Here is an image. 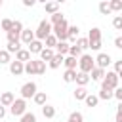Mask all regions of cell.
<instances>
[{"label":"cell","mask_w":122,"mask_h":122,"mask_svg":"<svg viewBox=\"0 0 122 122\" xmlns=\"http://www.w3.org/2000/svg\"><path fill=\"white\" fill-rule=\"evenodd\" d=\"M69 120H71V122H84V116H82V112L74 111V112L69 114Z\"/></svg>","instance_id":"cell-33"},{"label":"cell","mask_w":122,"mask_h":122,"mask_svg":"<svg viewBox=\"0 0 122 122\" xmlns=\"http://www.w3.org/2000/svg\"><path fill=\"white\" fill-rule=\"evenodd\" d=\"M42 114H44V118H53L55 116V107H51V105H44L42 107Z\"/></svg>","instance_id":"cell-25"},{"label":"cell","mask_w":122,"mask_h":122,"mask_svg":"<svg viewBox=\"0 0 122 122\" xmlns=\"http://www.w3.org/2000/svg\"><path fill=\"white\" fill-rule=\"evenodd\" d=\"M61 65H63V55H57V53L48 61V67H50V69H59Z\"/></svg>","instance_id":"cell-17"},{"label":"cell","mask_w":122,"mask_h":122,"mask_svg":"<svg viewBox=\"0 0 122 122\" xmlns=\"http://www.w3.org/2000/svg\"><path fill=\"white\" fill-rule=\"evenodd\" d=\"M15 61H19V63H23V65H25L27 61H30V53H29L27 50H23V48H21V50L15 53Z\"/></svg>","instance_id":"cell-16"},{"label":"cell","mask_w":122,"mask_h":122,"mask_svg":"<svg viewBox=\"0 0 122 122\" xmlns=\"http://www.w3.org/2000/svg\"><path fill=\"white\" fill-rule=\"evenodd\" d=\"M84 101H86V105H88V107H97V103H99L97 95H93V93H88Z\"/></svg>","instance_id":"cell-28"},{"label":"cell","mask_w":122,"mask_h":122,"mask_svg":"<svg viewBox=\"0 0 122 122\" xmlns=\"http://www.w3.org/2000/svg\"><path fill=\"white\" fill-rule=\"evenodd\" d=\"M44 10H46L50 15H53V13L59 11V2H44Z\"/></svg>","instance_id":"cell-20"},{"label":"cell","mask_w":122,"mask_h":122,"mask_svg":"<svg viewBox=\"0 0 122 122\" xmlns=\"http://www.w3.org/2000/svg\"><path fill=\"white\" fill-rule=\"evenodd\" d=\"M44 72H46V63L36 59V74H44Z\"/></svg>","instance_id":"cell-40"},{"label":"cell","mask_w":122,"mask_h":122,"mask_svg":"<svg viewBox=\"0 0 122 122\" xmlns=\"http://www.w3.org/2000/svg\"><path fill=\"white\" fill-rule=\"evenodd\" d=\"M74 82H76L80 88H86L88 82H90V74H84V72H78V71H76V78H74Z\"/></svg>","instance_id":"cell-14"},{"label":"cell","mask_w":122,"mask_h":122,"mask_svg":"<svg viewBox=\"0 0 122 122\" xmlns=\"http://www.w3.org/2000/svg\"><path fill=\"white\" fill-rule=\"evenodd\" d=\"M116 76H120L122 74V61H114V71H112Z\"/></svg>","instance_id":"cell-43"},{"label":"cell","mask_w":122,"mask_h":122,"mask_svg":"<svg viewBox=\"0 0 122 122\" xmlns=\"http://www.w3.org/2000/svg\"><path fill=\"white\" fill-rule=\"evenodd\" d=\"M11 30H13V32H17V34H21V30H23V23H21V21H13Z\"/></svg>","instance_id":"cell-41"},{"label":"cell","mask_w":122,"mask_h":122,"mask_svg":"<svg viewBox=\"0 0 122 122\" xmlns=\"http://www.w3.org/2000/svg\"><path fill=\"white\" fill-rule=\"evenodd\" d=\"M19 92H21V99H25V101H27V99H32V97H34V93L38 92V88H36V84H34V82H25V84L21 86V90H19Z\"/></svg>","instance_id":"cell-5"},{"label":"cell","mask_w":122,"mask_h":122,"mask_svg":"<svg viewBox=\"0 0 122 122\" xmlns=\"http://www.w3.org/2000/svg\"><path fill=\"white\" fill-rule=\"evenodd\" d=\"M19 40H21L25 46H29V44L34 40V30H30V29H23L21 34H19Z\"/></svg>","instance_id":"cell-7"},{"label":"cell","mask_w":122,"mask_h":122,"mask_svg":"<svg viewBox=\"0 0 122 122\" xmlns=\"http://www.w3.org/2000/svg\"><path fill=\"white\" fill-rule=\"evenodd\" d=\"M23 72L25 74H36V59H30V61H27L25 65H23Z\"/></svg>","instance_id":"cell-13"},{"label":"cell","mask_w":122,"mask_h":122,"mask_svg":"<svg viewBox=\"0 0 122 122\" xmlns=\"http://www.w3.org/2000/svg\"><path fill=\"white\" fill-rule=\"evenodd\" d=\"M93 63H95V67H97V69H103V71H105V69L112 63V57H111L109 53H99V55L93 59Z\"/></svg>","instance_id":"cell-6"},{"label":"cell","mask_w":122,"mask_h":122,"mask_svg":"<svg viewBox=\"0 0 122 122\" xmlns=\"http://www.w3.org/2000/svg\"><path fill=\"white\" fill-rule=\"evenodd\" d=\"M11 25H13L11 19H0V27H2V30L10 32V30H11Z\"/></svg>","instance_id":"cell-30"},{"label":"cell","mask_w":122,"mask_h":122,"mask_svg":"<svg viewBox=\"0 0 122 122\" xmlns=\"http://www.w3.org/2000/svg\"><path fill=\"white\" fill-rule=\"evenodd\" d=\"M53 55H55V51H53V50L42 48V51H40V61H44V63H46V61H50V59H51Z\"/></svg>","instance_id":"cell-24"},{"label":"cell","mask_w":122,"mask_h":122,"mask_svg":"<svg viewBox=\"0 0 122 122\" xmlns=\"http://www.w3.org/2000/svg\"><path fill=\"white\" fill-rule=\"evenodd\" d=\"M90 74H92V76H90V80H95V82H101V80H103V76H105V71H103V69H97V67H93Z\"/></svg>","instance_id":"cell-18"},{"label":"cell","mask_w":122,"mask_h":122,"mask_svg":"<svg viewBox=\"0 0 122 122\" xmlns=\"http://www.w3.org/2000/svg\"><path fill=\"white\" fill-rule=\"evenodd\" d=\"M6 34H8V42H11V44H17V42H19V34H17V32L10 30V32H6Z\"/></svg>","instance_id":"cell-39"},{"label":"cell","mask_w":122,"mask_h":122,"mask_svg":"<svg viewBox=\"0 0 122 122\" xmlns=\"http://www.w3.org/2000/svg\"><path fill=\"white\" fill-rule=\"evenodd\" d=\"M19 50H21V46H19V42H17V44H11V42H8V46H6V51H8L10 55H11V53H17Z\"/></svg>","instance_id":"cell-32"},{"label":"cell","mask_w":122,"mask_h":122,"mask_svg":"<svg viewBox=\"0 0 122 122\" xmlns=\"http://www.w3.org/2000/svg\"><path fill=\"white\" fill-rule=\"evenodd\" d=\"M51 34V25H50V21H46V19H42L40 23H38V29L34 30V38L36 40H44L46 36H50Z\"/></svg>","instance_id":"cell-2"},{"label":"cell","mask_w":122,"mask_h":122,"mask_svg":"<svg viewBox=\"0 0 122 122\" xmlns=\"http://www.w3.org/2000/svg\"><path fill=\"white\" fill-rule=\"evenodd\" d=\"M90 48H92L93 51H99V50H101V40H95V42H90Z\"/></svg>","instance_id":"cell-44"},{"label":"cell","mask_w":122,"mask_h":122,"mask_svg":"<svg viewBox=\"0 0 122 122\" xmlns=\"http://www.w3.org/2000/svg\"><path fill=\"white\" fill-rule=\"evenodd\" d=\"M114 48H122V38H120V36L114 38Z\"/></svg>","instance_id":"cell-47"},{"label":"cell","mask_w":122,"mask_h":122,"mask_svg":"<svg viewBox=\"0 0 122 122\" xmlns=\"http://www.w3.org/2000/svg\"><path fill=\"white\" fill-rule=\"evenodd\" d=\"M78 67H80V71H78V72L90 74V72H92V69L95 67L93 57H92V55H88V53H82V55L78 57Z\"/></svg>","instance_id":"cell-1"},{"label":"cell","mask_w":122,"mask_h":122,"mask_svg":"<svg viewBox=\"0 0 122 122\" xmlns=\"http://www.w3.org/2000/svg\"><path fill=\"white\" fill-rule=\"evenodd\" d=\"M78 30H80V29H78L76 25H69V29H67V34H69V38H67V40L74 44V42H76V38H78Z\"/></svg>","instance_id":"cell-15"},{"label":"cell","mask_w":122,"mask_h":122,"mask_svg":"<svg viewBox=\"0 0 122 122\" xmlns=\"http://www.w3.org/2000/svg\"><path fill=\"white\" fill-rule=\"evenodd\" d=\"M34 4H36V0H23V6L25 8H32Z\"/></svg>","instance_id":"cell-46"},{"label":"cell","mask_w":122,"mask_h":122,"mask_svg":"<svg viewBox=\"0 0 122 122\" xmlns=\"http://www.w3.org/2000/svg\"><path fill=\"white\" fill-rule=\"evenodd\" d=\"M11 59H10V53L6 51V50H0V65H6V63H10Z\"/></svg>","instance_id":"cell-37"},{"label":"cell","mask_w":122,"mask_h":122,"mask_svg":"<svg viewBox=\"0 0 122 122\" xmlns=\"http://www.w3.org/2000/svg\"><path fill=\"white\" fill-rule=\"evenodd\" d=\"M10 112L13 114V116H23L25 112H27V101L25 99H13V103L10 105Z\"/></svg>","instance_id":"cell-4"},{"label":"cell","mask_w":122,"mask_h":122,"mask_svg":"<svg viewBox=\"0 0 122 122\" xmlns=\"http://www.w3.org/2000/svg\"><path fill=\"white\" fill-rule=\"evenodd\" d=\"M86 95H88V90H86V88H80V86H78V88L74 90V99H76V101H84Z\"/></svg>","instance_id":"cell-26"},{"label":"cell","mask_w":122,"mask_h":122,"mask_svg":"<svg viewBox=\"0 0 122 122\" xmlns=\"http://www.w3.org/2000/svg\"><path fill=\"white\" fill-rule=\"evenodd\" d=\"M4 116H6V107H2V105H0V120H2Z\"/></svg>","instance_id":"cell-48"},{"label":"cell","mask_w":122,"mask_h":122,"mask_svg":"<svg viewBox=\"0 0 122 122\" xmlns=\"http://www.w3.org/2000/svg\"><path fill=\"white\" fill-rule=\"evenodd\" d=\"M67 122H71V120H67Z\"/></svg>","instance_id":"cell-50"},{"label":"cell","mask_w":122,"mask_h":122,"mask_svg":"<svg viewBox=\"0 0 122 122\" xmlns=\"http://www.w3.org/2000/svg\"><path fill=\"white\" fill-rule=\"evenodd\" d=\"M10 72H11L13 76L23 74V63H19V61H10Z\"/></svg>","instance_id":"cell-12"},{"label":"cell","mask_w":122,"mask_h":122,"mask_svg":"<svg viewBox=\"0 0 122 122\" xmlns=\"http://www.w3.org/2000/svg\"><path fill=\"white\" fill-rule=\"evenodd\" d=\"M42 44H44L48 50H53V48H55V44H57V38H55L53 34H50V36H46V38L42 40Z\"/></svg>","instance_id":"cell-23"},{"label":"cell","mask_w":122,"mask_h":122,"mask_svg":"<svg viewBox=\"0 0 122 122\" xmlns=\"http://www.w3.org/2000/svg\"><path fill=\"white\" fill-rule=\"evenodd\" d=\"M65 17H63V13L61 11H57V13H53L51 15V21H50V25H57V23H61Z\"/></svg>","instance_id":"cell-36"},{"label":"cell","mask_w":122,"mask_h":122,"mask_svg":"<svg viewBox=\"0 0 122 122\" xmlns=\"http://www.w3.org/2000/svg\"><path fill=\"white\" fill-rule=\"evenodd\" d=\"M0 8H2V0H0Z\"/></svg>","instance_id":"cell-49"},{"label":"cell","mask_w":122,"mask_h":122,"mask_svg":"<svg viewBox=\"0 0 122 122\" xmlns=\"http://www.w3.org/2000/svg\"><path fill=\"white\" fill-rule=\"evenodd\" d=\"M109 8H111V11H120L122 10V2L120 0H112V2H109Z\"/></svg>","instance_id":"cell-35"},{"label":"cell","mask_w":122,"mask_h":122,"mask_svg":"<svg viewBox=\"0 0 122 122\" xmlns=\"http://www.w3.org/2000/svg\"><path fill=\"white\" fill-rule=\"evenodd\" d=\"M63 65H65L67 71H76L78 59H74V57H71V55H65V57H63Z\"/></svg>","instance_id":"cell-9"},{"label":"cell","mask_w":122,"mask_h":122,"mask_svg":"<svg viewBox=\"0 0 122 122\" xmlns=\"http://www.w3.org/2000/svg\"><path fill=\"white\" fill-rule=\"evenodd\" d=\"M112 27H114L116 30H120V29H122V17H120V15H116V17L112 19Z\"/></svg>","instance_id":"cell-42"},{"label":"cell","mask_w":122,"mask_h":122,"mask_svg":"<svg viewBox=\"0 0 122 122\" xmlns=\"http://www.w3.org/2000/svg\"><path fill=\"white\" fill-rule=\"evenodd\" d=\"M67 55H71V57L78 59V57L82 55V50H80L78 46H74V44H72V46H69V53H67Z\"/></svg>","instance_id":"cell-27"},{"label":"cell","mask_w":122,"mask_h":122,"mask_svg":"<svg viewBox=\"0 0 122 122\" xmlns=\"http://www.w3.org/2000/svg\"><path fill=\"white\" fill-rule=\"evenodd\" d=\"M13 99H15V95H13L11 92H4V93L0 95V105H2V107H10V105L13 103Z\"/></svg>","instance_id":"cell-10"},{"label":"cell","mask_w":122,"mask_h":122,"mask_svg":"<svg viewBox=\"0 0 122 122\" xmlns=\"http://www.w3.org/2000/svg\"><path fill=\"white\" fill-rule=\"evenodd\" d=\"M42 48H44V44H42L40 40H36V38H34V40L27 46V51H29V53H40V51H42Z\"/></svg>","instance_id":"cell-8"},{"label":"cell","mask_w":122,"mask_h":122,"mask_svg":"<svg viewBox=\"0 0 122 122\" xmlns=\"http://www.w3.org/2000/svg\"><path fill=\"white\" fill-rule=\"evenodd\" d=\"M114 122H122V103L116 107V120Z\"/></svg>","instance_id":"cell-45"},{"label":"cell","mask_w":122,"mask_h":122,"mask_svg":"<svg viewBox=\"0 0 122 122\" xmlns=\"http://www.w3.org/2000/svg\"><path fill=\"white\" fill-rule=\"evenodd\" d=\"M118 78H120V76H116L112 71H107L105 76H103V80H101V88H107V90L118 88Z\"/></svg>","instance_id":"cell-3"},{"label":"cell","mask_w":122,"mask_h":122,"mask_svg":"<svg viewBox=\"0 0 122 122\" xmlns=\"http://www.w3.org/2000/svg\"><path fill=\"white\" fill-rule=\"evenodd\" d=\"M97 99H99V101H109V99H112V90L101 88L99 93H97Z\"/></svg>","instance_id":"cell-22"},{"label":"cell","mask_w":122,"mask_h":122,"mask_svg":"<svg viewBox=\"0 0 122 122\" xmlns=\"http://www.w3.org/2000/svg\"><path fill=\"white\" fill-rule=\"evenodd\" d=\"M74 46H78L80 50H88L90 48V42H88V38H76Z\"/></svg>","instance_id":"cell-31"},{"label":"cell","mask_w":122,"mask_h":122,"mask_svg":"<svg viewBox=\"0 0 122 122\" xmlns=\"http://www.w3.org/2000/svg\"><path fill=\"white\" fill-rule=\"evenodd\" d=\"M69 46H71V44H67V42H57L55 48H53V51H55L57 55H63V57H65V55L69 53Z\"/></svg>","instance_id":"cell-11"},{"label":"cell","mask_w":122,"mask_h":122,"mask_svg":"<svg viewBox=\"0 0 122 122\" xmlns=\"http://www.w3.org/2000/svg\"><path fill=\"white\" fill-rule=\"evenodd\" d=\"M99 11L103 15H109L111 13V8H109V2H99Z\"/></svg>","instance_id":"cell-38"},{"label":"cell","mask_w":122,"mask_h":122,"mask_svg":"<svg viewBox=\"0 0 122 122\" xmlns=\"http://www.w3.org/2000/svg\"><path fill=\"white\" fill-rule=\"evenodd\" d=\"M74 78H76V71H67V69H65L63 80H65V82H74Z\"/></svg>","instance_id":"cell-29"},{"label":"cell","mask_w":122,"mask_h":122,"mask_svg":"<svg viewBox=\"0 0 122 122\" xmlns=\"http://www.w3.org/2000/svg\"><path fill=\"white\" fill-rule=\"evenodd\" d=\"M32 99H34V103L40 105V107H44V105L48 103V95H46V92H36Z\"/></svg>","instance_id":"cell-19"},{"label":"cell","mask_w":122,"mask_h":122,"mask_svg":"<svg viewBox=\"0 0 122 122\" xmlns=\"http://www.w3.org/2000/svg\"><path fill=\"white\" fill-rule=\"evenodd\" d=\"M19 118H21L19 122H36V116H34V112H29V111H27L23 116H19Z\"/></svg>","instance_id":"cell-34"},{"label":"cell","mask_w":122,"mask_h":122,"mask_svg":"<svg viewBox=\"0 0 122 122\" xmlns=\"http://www.w3.org/2000/svg\"><path fill=\"white\" fill-rule=\"evenodd\" d=\"M95 40H101V29H97V27L90 29V32H88V42H95Z\"/></svg>","instance_id":"cell-21"}]
</instances>
